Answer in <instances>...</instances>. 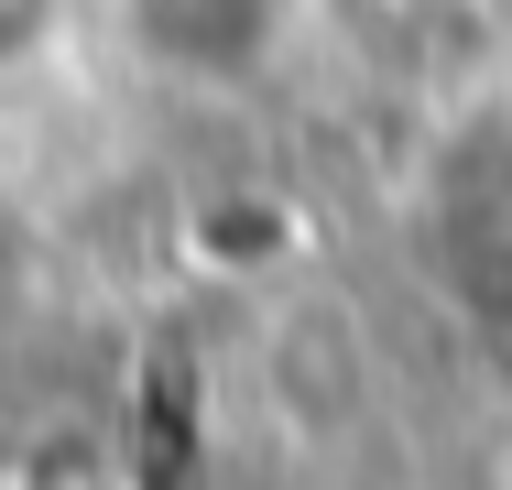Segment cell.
<instances>
[{
	"mask_svg": "<svg viewBox=\"0 0 512 490\" xmlns=\"http://www.w3.org/2000/svg\"><path fill=\"white\" fill-rule=\"evenodd\" d=\"M164 77H251L284 44V0H120Z\"/></svg>",
	"mask_w": 512,
	"mask_h": 490,
	"instance_id": "1",
	"label": "cell"
},
{
	"mask_svg": "<svg viewBox=\"0 0 512 490\" xmlns=\"http://www.w3.org/2000/svg\"><path fill=\"white\" fill-rule=\"evenodd\" d=\"M11 490H120V458H109L88 425H55V436L11 469Z\"/></svg>",
	"mask_w": 512,
	"mask_h": 490,
	"instance_id": "2",
	"label": "cell"
},
{
	"mask_svg": "<svg viewBox=\"0 0 512 490\" xmlns=\"http://www.w3.org/2000/svg\"><path fill=\"white\" fill-rule=\"evenodd\" d=\"M55 11H66V0H0V55L44 44V33H55Z\"/></svg>",
	"mask_w": 512,
	"mask_h": 490,
	"instance_id": "3",
	"label": "cell"
},
{
	"mask_svg": "<svg viewBox=\"0 0 512 490\" xmlns=\"http://www.w3.org/2000/svg\"><path fill=\"white\" fill-rule=\"evenodd\" d=\"M0 490H11V480H0Z\"/></svg>",
	"mask_w": 512,
	"mask_h": 490,
	"instance_id": "4",
	"label": "cell"
}]
</instances>
